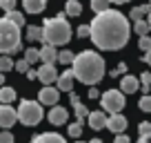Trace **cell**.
<instances>
[{
    "label": "cell",
    "mask_w": 151,
    "mask_h": 143,
    "mask_svg": "<svg viewBox=\"0 0 151 143\" xmlns=\"http://www.w3.org/2000/svg\"><path fill=\"white\" fill-rule=\"evenodd\" d=\"M129 31H131L129 20L116 9L96 14V18L91 20V40L98 49H107V52L122 49L129 43Z\"/></svg>",
    "instance_id": "cell-1"
},
{
    "label": "cell",
    "mask_w": 151,
    "mask_h": 143,
    "mask_svg": "<svg viewBox=\"0 0 151 143\" xmlns=\"http://www.w3.org/2000/svg\"><path fill=\"white\" fill-rule=\"evenodd\" d=\"M73 74L76 78L85 85H96V83L102 81L104 76V61L100 54L91 52V49H85V52L76 54L73 61Z\"/></svg>",
    "instance_id": "cell-2"
},
{
    "label": "cell",
    "mask_w": 151,
    "mask_h": 143,
    "mask_svg": "<svg viewBox=\"0 0 151 143\" xmlns=\"http://www.w3.org/2000/svg\"><path fill=\"white\" fill-rule=\"evenodd\" d=\"M47 45H67L71 40V27L67 23V14H58L56 18H47L42 25Z\"/></svg>",
    "instance_id": "cell-3"
},
{
    "label": "cell",
    "mask_w": 151,
    "mask_h": 143,
    "mask_svg": "<svg viewBox=\"0 0 151 143\" xmlns=\"http://www.w3.org/2000/svg\"><path fill=\"white\" fill-rule=\"evenodd\" d=\"M22 43H20V25L11 23L9 18L0 20V52L2 54H16L20 52Z\"/></svg>",
    "instance_id": "cell-4"
},
{
    "label": "cell",
    "mask_w": 151,
    "mask_h": 143,
    "mask_svg": "<svg viewBox=\"0 0 151 143\" xmlns=\"http://www.w3.org/2000/svg\"><path fill=\"white\" fill-rule=\"evenodd\" d=\"M18 119L22 125H38L42 121V103L40 101H20V107H18Z\"/></svg>",
    "instance_id": "cell-5"
},
{
    "label": "cell",
    "mask_w": 151,
    "mask_h": 143,
    "mask_svg": "<svg viewBox=\"0 0 151 143\" xmlns=\"http://www.w3.org/2000/svg\"><path fill=\"white\" fill-rule=\"evenodd\" d=\"M100 105L109 114H120L124 107V92L120 90H107L102 96H100Z\"/></svg>",
    "instance_id": "cell-6"
},
{
    "label": "cell",
    "mask_w": 151,
    "mask_h": 143,
    "mask_svg": "<svg viewBox=\"0 0 151 143\" xmlns=\"http://www.w3.org/2000/svg\"><path fill=\"white\" fill-rule=\"evenodd\" d=\"M38 81L45 83V85H51V83H58V78H60V74H58L56 65L53 63H42V67L38 69Z\"/></svg>",
    "instance_id": "cell-7"
},
{
    "label": "cell",
    "mask_w": 151,
    "mask_h": 143,
    "mask_svg": "<svg viewBox=\"0 0 151 143\" xmlns=\"http://www.w3.org/2000/svg\"><path fill=\"white\" fill-rule=\"evenodd\" d=\"M38 101L42 105L53 107V105H58V101H60V90H58V87H51V85H45L42 90H40V94H38Z\"/></svg>",
    "instance_id": "cell-8"
},
{
    "label": "cell",
    "mask_w": 151,
    "mask_h": 143,
    "mask_svg": "<svg viewBox=\"0 0 151 143\" xmlns=\"http://www.w3.org/2000/svg\"><path fill=\"white\" fill-rule=\"evenodd\" d=\"M16 121H20L18 112H16L14 107H9V103H2V107H0V125H2L5 130H9Z\"/></svg>",
    "instance_id": "cell-9"
},
{
    "label": "cell",
    "mask_w": 151,
    "mask_h": 143,
    "mask_svg": "<svg viewBox=\"0 0 151 143\" xmlns=\"http://www.w3.org/2000/svg\"><path fill=\"white\" fill-rule=\"evenodd\" d=\"M47 119H49V123H51V125H65L67 119H69V112H67L65 107H58V105H53Z\"/></svg>",
    "instance_id": "cell-10"
},
{
    "label": "cell",
    "mask_w": 151,
    "mask_h": 143,
    "mask_svg": "<svg viewBox=\"0 0 151 143\" xmlns=\"http://www.w3.org/2000/svg\"><path fill=\"white\" fill-rule=\"evenodd\" d=\"M87 121H89V128H93V130H102V128H107V123H109L107 114H104L102 110L91 112V114L87 116Z\"/></svg>",
    "instance_id": "cell-11"
},
{
    "label": "cell",
    "mask_w": 151,
    "mask_h": 143,
    "mask_svg": "<svg viewBox=\"0 0 151 143\" xmlns=\"http://www.w3.org/2000/svg\"><path fill=\"white\" fill-rule=\"evenodd\" d=\"M107 128L111 130V132H116V134H122L124 130H127V119H124L122 114H111Z\"/></svg>",
    "instance_id": "cell-12"
},
{
    "label": "cell",
    "mask_w": 151,
    "mask_h": 143,
    "mask_svg": "<svg viewBox=\"0 0 151 143\" xmlns=\"http://www.w3.org/2000/svg\"><path fill=\"white\" fill-rule=\"evenodd\" d=\"M73 78H76L73 69L62 72L60 78H58V83H56V87H58V90H65V92H71V90H73Z\"/></svg>",
    "instance_id": "cell-13"
},
{
    "label": "cell",
    "mask_w": 151,
    "mask_h": 143,
    "mask_svg": "<svg viewBox=\"0 0 151 143\" xmlns=\"http://www.w3.org/2000/svg\"><path fill=\"white\" fill-rule=\"evenodd\" d=\"M58 58H60V52H56V45H47L45 43V47L40 49V61L42 63H53V65H56Z\"/></svg>",
    "instance_id": "cell-14"
},
{
    "label": "cell",
    "mask_w": 151,
    "mask_h": 143,
    "mask_svg": "<svg viewBox=\"0 0 151 143\" xmlns=\"http://www.w3.org/2000/svg\"><path fill=\"white\" fill-rule=\"evenodd\" d=\"M120 90H122L124 94H133V92L140 90V81H138L136 76H122V81H120Z\"/></svg>",
    "instance_id": "cell-15"
},
{
    "label": "cell",
    "mask_w": 151,
    "mask_h": 143,
    "mask_svg": "<svg viewBox=\"0 0 151 143\" xmlns=\"http://www.w3.org/2000/svg\"><path fill=\"white\" fill-rule=\"evenodd\" d=\"M31 143H67V141L56 132H42V134H38V136H33Z\"/></svg>",
    "instance_id": "cell-16"
},
{
    "label": "cell",
    "mask_w": 151,
    "mask_h": 143,
    "mask_svg": "<svg viewBox=\"0 0 151 143\" xmlns=\"http://www.w3.org/2000/svg\"><path fill=\"white\" fill-rule=\"evenodd\" d=\"M22 7L27 14H40L47 7V0H22Z\"/></svg>",
    "instance_id": "cell-17"
},
{
    "label": "cell",
    "mask_w": 151,
    "mask_h": 143,
    "mask_svg": "<svg viewBox=\"0 0 151 143\" xmlns=\"http://www.w3.org/2000/svg\"><path fill=\"white\" fill-rule=\"evenodd\" d=\"M27 40H45V29L42 27H36V25H29L27 27Z\"/></svg>",
    "instance_id": "cell-18"
},
{
    "label": "cell",
    "mask_w": 151,
    "mask_h": 143,
    "mask_svg": "<svg viewBox=\"0 0 151 143\" xmlns=\"http://www.w3.org/2000/svg\"><path fill=\"white\" fill-rule=\"evenodd\" d=\"M65 14L67 16H80L82 14V5L78 2V0H67V5H65Z\"/></svg>",
    "instance_id": "cell-19"
},
{
    "label": "cell",
    "mask_w": 151,
    "mask_h": 143,
    "mask_svg": "<svg viewBox=\"0 0 151 143\" xmlns=\"http://www.w3.org/2000/svg\"><path fill=\"white\" fill-rule=\"evenodd\" d=\"M149 16L151 14V5H142V7H133L131 11H129V18H133V20H142V16Z\"/></svg>",
    "instance_id": "cell-20"
},
{
    "label": "cell",
    "mask_w": 151,
    "mask_h": 143,
    "mask_svg": "<svg viewBox=\"0 0 151 143\" xmlns=\"http://www.w3.org/2000/svg\"><path fill=\"white\" fill-rule=\"evenodd\" d=\"M149 29H151L149 20H136V23H133V31H136L138 36H147Z\"/></svg>",
    "instance_id": "cell-21"
},
{
    "label": "cell",
    "mask_w": 151,
    "mask_h": 143,
    "mask_svg": "<svg viewBox=\"0 0 151 143\" xmlns=\"http://www.w3.org/2000/svg\"><path fill=\"white\" fill-rule=\"evenodd\" d=\"M109 5H111V0H91V9H93L96 14L109 11Z\"/></svg>",
    "instance_id": "cell-22"
},
{
    "label": "cell",
    "mask_w": 151,
    "mask_h": 143,
    "mask_svg": "<svg viewBox=\"0 0 151 143\" xmlns=\"http://www.w3.org/2000/svg\"><path fill=\"white\" fill-rule=\"evenodd\" d=\"M16 98V90L14 87H2V90H0V101H2V103H11V101Z\"/></svg>",
    "instance_id": "cell-23"
},
{
    "label": "cell",
    "mask_w": 151,
    "mask_h": 143,
    "mask_svg": "<svg viewBox=\"0 0 151 143\" xmlns=\"http://www.w3.org/2000/svg\"><path fill=\"white\" fill-rule=\"evenodd\" d=\"M5 18H9V20H11V23H16V25H20V27H22V25H24V16H22V14H20V11H18V9H14V11H7V14H5Z\"/></svg>",
    "instance_id": "cell-24"
},
{
    "label": "cell",
    "mask_w": 151,
    "mask_h": 143,
    "mask_svg": "<svg viewBox=\"0 0 151 143\" xmlns=\"http://www.w3.org/2000/svg\"><path fill=\"white\" fill-rule=\"evenodd\" d=\"M73 61H76V54H71L69 49L60 52V58H58V63H62V65H73Z\"/></svg>",
    "instance_id": "cell-25"
},
{
    "label": "cell",
    "mask_w": 151,
    "mask_h": 143,
    "mask_svg": "<svg viewBox=\"0 0 151 143\" xmlns=\"http://www.w3.org/2000/svg\"><path fill=\"white\" fill-rule=\"evenodd\" d=\"M73 110H76V116H78V121H82V119H87V116H89V114H91V112H89V110H87V107H85V105H82V103H80V101H78V103H76V105H73Z\"/></svg>",
    "instance_id": "cell-26"
},
{
    "label": "cell",
    "mask_w": 151,
    "mask_h": 143,
    "mask_svg": "<svg viewBox=\"0 0 151 143\" xmlns=\"http://www.w3.org/2000/svg\"><path fill=\"white\" fill-rule=\"evenodd\" d=\"M80 134H82V121H73V123L69 125V136L78 139Z\"/></svg>",
    "instance_id": "cell-27"
},
{
    "label": "cell",
    "mask_w": 151,
    "mask_h": 143,
    "mask_svg": "<svg viewBox=\"0 0 151 143\" xmlns=\"http://www.w3.org/2000/svg\"><path fill=\"white\" fill-rule=\"evenodd\" d=\"M14 67H16V63L11 61V58L7 56V54H5L2 58H0V72H9V69H14Z\"/></svg>",
    "instance_id": "cell-28"
},
{
    "label": "cell",
    "mask_w": 151,
    "mask_h": 143,
    "mask_svg": "<svg viewBox=\"0 0 151 143\" xmlns=\"http://www.w3.org/2000/svg\"><path fill=\"white\" fill-rule=\"evenodd\" d=\"M24 58H27L29 63H36V61H40V49H36V47H29L27 52H24Z\"/></svg>",
    "instance_id": "cell-29"
},
{
    "label": "cell",
    "mask_w": 151,
    "mask_h": 143,
    "mask_svg": "<svg viewBox=\"0 0 151 143\" xmlns=\"http://www.w3.org/2000/svg\"><path fill=\"white\" fill-rule=\"evenodd\" d=\"M138 107H140L142 112H151V96H149V94H145L140 101H138Z\"/></svg>",
    "instance_id": "cell-30"
},
{
    "label": "cell",
    "mask_w": 151,
    "mask_h": 143,
    "mask_svg": "<svg viewBox=\"0 0 151 143\" xmlns=\"http://www.w3.org/2000/svg\"><path fill=\"white\" fill-rule=\"evenodd\" d=\"M140 83H142V92H149V87H151V72H142Z\"/></svg>",
    "instance_id": "cell-31"
},
{
    "label": "cell",
    "mask_w": 151,
    "mask_h": 143,
    "mask_svg": "<svg viewBox=\"0 0 151 143\" xmlns=\"http://www.w3.org/2000/svg\"><path fill=\"white\" fill-rule=\"evenodd\" d=\"M138 132H140V136H149L151 139V123L149 121H142V123L138 125Z\"/></svg>",
    "instance_id": "cell-32"
},
{
    "label": "cell",
    "mask_w": 151,
    "mask_h": 143,
    "mask_svg": "<svg viewBox=\"0 0 151 143\" xmlns=\"http://www.w3.org/2000/svg\"><path fill=\"white\" fill-rule=\"evenodd\" d=\"M76 34H78V38H91V25H80Z\"/></svg>",
    "instance_id": "cell-33"
},
{
    "label": "cell",
    "mask_w": 151,
    "mask_h": 143,
    "mask_svg": "<svg viewBox=\"0 0 151 143\" xmlns=\"http://www.w3.org/2000/svg\"><path fill=\"white\" fill-rule=\"evenodd\" d=\"M16 5H18V0H0V7L5 9V14H7V11H14Z\"/></svg>",
    "instance_id": "cell-34"
},
{
    "label": "cell",
    "mask_w": 151,
    "mask_h": 143,
    "mask_svg": "<svg viewBox=\"0 0 151 143\" xmlns=\"http://www.w3.org/2000/svg\"><path fill=\"white\" fill-rule=\"evenodd\" d=\"M138 45H140V49H142V52H149V49H151V36H140Z\"/></svg>",
    "instance_id": "cell-35"
},
{
    "label": "cell",
    "mask_w": 151,
    "mask_h": 143,
    "mask_svg": "<svg viewBox=\"0 0 151 143\" xmlns=\"http://www.w3.org/2000/svg\"><path fill=\"white\" fill-rule=\"evenodd\" d=\"M29 65H31V63H29L27 58H22V61H16V69H18V72H24V74L29 72Z\"/></svg>",
    "instance_id": "cell-36"
},
{
    "label": "cell",
    "mask_w": 151,
    "mask_h": 143,
    "mask_svg": "<svg viewBox=\"0 0 151 143\" xmlns=\"http://www.w3.org/2000/svg\"><path fill=\"white\" fill-rule=\"evenodd\" d=\"M0 143H14V134L9 130H5V132L0 134Z\"/></svg>",
    "instance_id": "cell-37"
},
{
    "label": "cell",
    "mask_w": 151,
    "mask_h": 143,
    "mask_svg": "<svg viewBox=\"0 0 151 143\" xmlns=\"http://www.w3.org/2000/svg\"><path fill=\"white\" fill-rule=\"evenodd\" d=\"M124 72H127V65H124V63H120V65L116 67L113 72H109V74H111V76H120V74H124Z\"/></svg>",
    "instance_id": "cell-38"
},
{
    "label": "cell",
    "mask_w": 151,
    "mask_h": 143,
    "mask_svg": "<svg viewBox=\"0 0 151 143\" xmlns=\"http://www.w3.org/2000/svg\"><path fill=\"white\" fill-rule=\"evenodd\" d=\"M113 143H131V141H129V136L122 132V134H116V141Z\"/></svg>",
    "instance_id": "cell-39"
},
{
    "label": "cell",
    "mask_w": 151,
    "mask_h": 143,
    "mask_svg": "<svg viewBox=\"0 0 151 143\" xmlns=\"http://www.w3.org/2000/svg\"><path fill=\"white\" fill-rule=\"evenodd\" d=\"M38 76H40V74H38V69H29V72H27V78H29V81H36Z\"/></svg>",
    "instance_id": "cell-40"
},
{
    "label": "cell",
    "mask_w": 151,
    "mask_h": 143,
    "mask_svg": "<svg viewBox=\"0 0 151 143\" xmlns=\"http://www.w3.org/2000/svg\"><path fill=\"white\" fill-rule=\"evenodd\" d=\"M87 94H89V98H98V96H100V94H98V90H96L93 85H91V90H87Z\"/></svg>",
    "instance_id": "cell-41"
},
{
    "label": "cell",
    "mask_w": 151,
    "mask_h": 143,
    "mask_svg": "<svg viewBox=\"0 0 151 143\" xmlns=\"http://www.w3.org/2000/svg\"><path fill=\"white\" fill-rule=\"evenodd\" d=\"M145 63H147V65H151V49H149V52H145Z\"/></svg>",
    "instance_id": "cell-42"
},
{
    "label": "cell",
    "mask_w": 151,
    "mask_h": 143,
    "mask_svg": "<svg viewBox=\"0 0 151 143\" xmlns=\"http://www.w3.org/2000/svg\"><path fill=\"white\" fill-rule=\"evenodd\" d=\"M136 143H151V141H149V136H140Z\"/></svg>",
    "instance_id": "cell-43"
},
{
    "label": "cell",
    "mask_w": 151,
    "mask_h": 143,
    "mask_svg": "<svg viewBox=\"0 0 151 143\" xmlns=\"http://www.w3.org/2000/svg\"><path fill=\"white\" fill-rule=\"evenodd\" d=\"M111 2H116V5H122V2H129V0H111Z\"/></svg>",
    "instance_id": "cell-44"
},
{
    "label": "cell",
    "mask_w": 151,
    "mask_h": 143,
    "mask_svg": "<svg viewBox=\"0 0 151 143\" xmlns=\"http://www.w3.org/2000/svg\"><path fill=\"white\" fill-rule=\"evenodd\" d=\"M89 143H102V141H100V139H91Z\"/></svg>",
    "instance_id": "cell-45"
},
{
    "label": "cell",
    "mask_w": 151,
    "mask_h": 143,
    "mask_svg": "<svg viewBox=\"0 0 151 143\" xmlns=\"http://www.w3.org/2000/svg\"><path fill=\"white\" fill-rule=\"evenodd\" d=\"M149 25H151V14H149Z\"/></svg>",
    "instance_id": "cell-46"
},
{
    "label": "cell",
    "mask_w": 151,
    "mask_h": 143,
    "mask_svg": "<svg viewBox=\"0 0 151 143\" xmlns=\"http://www.w3.org/2000/svg\"><path fill=\"white\" fill-rule=\"evenodd\" d=\"M78 143H85V141H78ZM87 143H89V141H87Z\"/></svg>",
    "instance_id": "cell-47"
}]
</instances>
